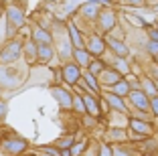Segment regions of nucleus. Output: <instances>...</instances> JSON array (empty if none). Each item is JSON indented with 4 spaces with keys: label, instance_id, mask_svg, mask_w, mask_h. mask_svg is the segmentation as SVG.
I'll return each instance as SVG.
<instances>
[{
    "label": "nucleus",
    "instance_id": "4468645a",
    "mask_svg": "<svg viewBox=\"0 0 158 156\" xmlns=\"http://www.w3.org/2000/svg\"><path fill=\"white\" fill-rule=\"evenodd\" d=\"M152 106H154V110H156V114H158V99H154V101H152Z\"/></svg>",
    "mask_w": 158,
    "mask_h": 156
},
{
    "label": "nucleus",
    "instance_id": "7ed1b4c3",
    "mask_svg": "<svg viewBox=\"0 0 158 156\" xmlns=\"http://www.w3.org/2000/svg\"><path fill=\"white\" fill-rule=\"evenodd\" d=\"M112 45H114V49H116L118 53H120V55H124V53H126V47L122 45V43H118V41H112Z\"/></svg>",
    "mask_w": 158,
    "mask_h": 156
},
{
    "label": "nucleus",
    "instance_id": "f257e3e1",
    "mask_svg": "<svg viewBox=\"0 0 158 156\" xmlns=\"http://www.w3.org/2000/svg\"><path fill=\"white\" fill-rule=\"evenodd\" d=\"M132 99H134V101H136V106H138V108H142V110H144V108L148 106L142 93H132Z\"/></svg>",
    "mask_w": 158,
    "mask_h": 156
},
{
    "label": "nucleus",
    "instance_id": "423d86ee",
    "mask_svg": "<svg viewBox=\"0 0 158 156\" xmlns=\"http://www.w3.org/2000/svg\"><path fill=\"white\" fill-rule=\"evenodd\" d=\"M95 8H98L95 4H87V6L83 8V12H87V14H95Z\"/></svg>",
    "mask_w": 158,
    "mask_h": 156
},
{
    "label": "nucleus",
    "instance_id": "9d476101",
    "mask_svg": "<svg viewBox=\"0 0 158 156\" xmlns=\"http://www.w3.org/2000/svg\"><path fill=\"white\" fill-rule=\"evenodd\" d=\"M77 59L81 61V63H87V55H83L81 51H79V53H77Z\"/></svg>",
    "mask_w": 158,
    "mask_h": 156
},
{
    "label": "nucleus",
    "instance_id": "ddd939ff",
    "mask_svg": "<svg viewBox=\"0 0 158 156\" xmlns=\"http://www.w3.org/2000/svg\"><path fill=\"white\" fill-rule=\"evenodd\" d=\"M150 47H152V53H158V43H152Z\"/></svg>",
    "mask_w": 158,
    "mask_h": 156
},
{
    "label": "nucleus",
    "instance_id": "20e7f679",
    "mask_svg": "<svg viewBox=\"0 0 158 156\" xmlns=\"http://www.w3.org/2000/svg\"><path fill=\"white\" fill-rule=\"evenodd\" d=\"M132 126H134L138 132H148V126H146V124H140V122H132Z\"/></svg>",
    "mask_w": 158,
    "mask_h": 156
},
{
    "label": "nucleus",
    "instance_id": "f03ea898",
    "mask_svg": "<svg viewBox=\"0 0 158 156\" xmlns=\"http://www.w3.org/2000/svg\"><path fill=\"white\" fill-rule=\"evenodd\" d=\"M65 77H67V81H75V77H77V71H75V67H67V69H65Z\"/></svg>",
    "mask_w": 158,
    "mask_h": 156
},
{
    "label": "nucleus",
    "instance_id": "39448f33",
    "mask_svg": "<svg viewBox=\"0 0 158 156\" xmlns=\"http://www.w3.org/2000/svg\"><path fill=\"white\" fill-rule=\"evenodd\" d=\"M102 49H103V47H102V43H99L98 39H93V41H91V51H95V53H99Z\"/></svg>",
    "mask_w": 158,
    "mask_h": 156
},
{
    "label": "nucleus",
    "instance_id": "2eb2a0df",
    "mask_svg": "<svg viewBox=\"0 0 158 156\" xmlns=\"http://www.w3.org/2000/svg\"><path fill=\"white\" fill-rule=\"evenodd\" d=\"M132 2H140V0H132Z\"/></svg>",
    "mask_w": 158,
    "mask_h": 156
},
{
    "label": "nucleus",
    "instance_id": "f8f14e48",
    "mask_svg": "<svg viewBox=\"0 0 158 156\" xmlns=\"http://www.w3.org/2000/svg\"><path fill=\"white\" fill-rule=\"evenodd\" d=\"M41 53H43V57H49V55H51V51H49V49H41Z\"/></svg>",
    "mask_w": 158,
    "mask_h": 156
},
{
    "label": "nucleus",
    "instance_id": "6e6552de",
    "mask_svg": "<svg viewBox=\"0 0 158 156\" xmlns=\"http://www.w3.org/2000/svg\"><path fill=\"white\" fill-rule=\"evenodd\" d=\"M110 101H112V103H114V106H118V108H120V110H124V106H122V101L120 99H118V97H110Z\"/></svg>",
    "mask_w": 158,
    "mask_h": 156
},
{
    "label": "nucleus",
    "instance_id": "1a4fd4ad",
    "mask_svg": "<svg viewBox=\"0 0 158 156\" xmlns=\"http://www.w3.org/2000/svg\"><path fill=\"white\" fill-rule=\"evenodd\" d=\"M116 91H120V93L128 91V85H126V83H120V85H118V87H116Z\"/></svg>",
    "mask_w": 158,
    "mask_h": 156
},
{
    "label": "nucleus",
    "instance_id": "0eeeda50",
    "mask_svg": "<svg viewBox=\"0 0 158 156\" xmlns=\"http://www.w3.org/2000/svg\"><path fill=\"white\" fill-rule=\"evenodd\" d=\"M85 103L89 106V110H91V114H98V108H95V103H93L91 99H85Z\"/></svg>",
    "mask_w": 158,
    "mask_h": 156
},
{
    "label": "nucleus",
    "instance_id": "9b49d317",
    "mask_svg": "<svg viewBox=\"0 0 158 156\" xmlns=\"http://www.w3.org/2000/svg\"><path fill=\"white\" fill-rule=\"evenodd\" d=\"M71 35H73L75 43H77V45H79V37H77V32H75V28H73V27H71Z\"/></svg>",
    "mask_w": 158,
    "mask_h": 156
}]
</instances>
